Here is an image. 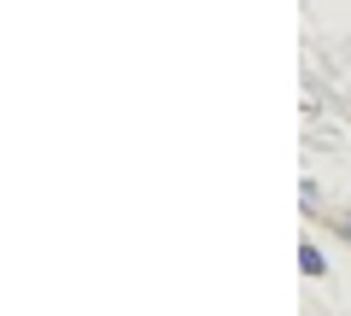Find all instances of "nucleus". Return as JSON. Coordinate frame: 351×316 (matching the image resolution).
Instances as JSON below:
<instances>
[{
    "label": "nucleus",
    "instance_id": "nucleus-3",
    "mask_svg": "<svg viewBox=\"0 0 351 316\" xmlns=\"http://www.w3.org/2000/svg\"><path fill=\"white\" fill-rule=\"evenodd\" d=\"M334 234H339V241H351V211H339V217H334Z\"/></svg>",
    "mask_w": 351,
    "mask_h": 316
},
{
    "label": "nucleus",
    "instance_id": "nucleus-2",
    "mask_svg": "<svg viewBox=\"0 0 351 316\" xmlns=\"http://www.w3.org/2000/svg\"><path fill=\"white\" fill-rule=\"evenodd\" d=\"M299 205H304V211H316V205H322V193H316V182H304V188H299Z\"/></svg>",
    "mask_w": 351,
    "mask_h": 316
},
{
    "label": "nucleus",
    "instance_id": "nucleus-1",
    "mask_svg": "<svg viewBox=\"0 0 351 316\" xmlns=\"http://www.w3.org/2000/svg\"><path fill=\"white\" fill-rule=\"evenodd\" d=\"M299 269H304L311 281L328 276V258H322V246H316V241H299Z\"/></svg>",
    "mask_w": 351,
    "mask_h": 316
}]
</instances>
